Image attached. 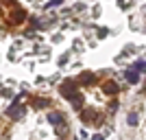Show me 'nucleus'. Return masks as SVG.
I'll list each match as a JSON object with an SVG mask.
<instances>
[{
    "instance_id": "obj_4",
    "label": "nucleus",
    "mask_w": 146,
    "mask_h": 140,
    "mask_svg": "<svg viewBox=\"0 0 146 140\" xmlns=\"http://www.w3.org/2000/svg\"><path fill=\"white\" fill-rule=\"evenodd\" d=\"M81 118H83V123H92V125H98V114L94 110H83L81 112Z\"/></svg>"
},
{
    "instance_id": "obj_12",
    "label": "nucleus",
    "mask_w": 146,
    "mask_h": 140,
    "mask_svg": "<svg viewBox=\"0 0 146 140\" xmlns=\"http://www.w3.org/2000/svg\"><path fill=\"white\" fill-rule=\"evenodd\" d=\"M31 24L35 26V29H39V26H42V22H39V20H37V18H31Z\"/></svg>"
},
{
    "instance_id": "obj_7",
    "label": "nucleus",
    "mask_w": 146,
    "mask_h": 140,
    "mask_svg": "<svg viewBox=\"0 0 146 140\" xmlns=\"http://www.w3.org/2000/svg\"><path fill=\"white\" fill-rule=\"evenodd\" d=\"M124 77H127L129 83H137V81H140V74H137V70H133V68H131V70H127V72H124Z\"/></svg>"
},
{
    "instance_id": "obj_15",
    "label": "nucleus",
    "mask_w": 146,
    "mask_h": 140,
    "mask_svg": "<svg viewBox=\"0 0 146 140\" xmlns=\"http://www.w3.org/2000/svg\"><path fill=\"white\" fill-rule=\"evenodd\" d=\"M57 140H61V138H57Z\"/></svg>"
},
{
    "instance_id": "obj_3",
    "label": "nucleus",
    "mask_w": 146,
    "mask_h": 140,
    "mask_svg": "<svg viewBox=\"0 0 146 140\" xmlns=\"http://www.w3.org/2000/svg\"><path fill=\"white\" fill-rule=\"evenodd\" d=\"M7 116H9V118H22V116H24V105L13 103L11 107L7 110Z\"/></svg>"
},
{
    "instance_id": "obj_1",
    "label": "nucleus",
    "mask_w": 146,
    "mask_h": 140,
    "mask_svg": "<svg viewBox=\"0 0 146 140\" xmlns=\"http://www.w3.org/2000/svg\"><path fill=\"white\" fill-rule=\"evenodd\" d=\"M59 90H61V94H63L66 98H70V101H72L76 110H81V107H83V96L79 94V90H76V83H74V81H63Z\"/></svg>"
},
{
    "instance_id": "obj_8",
    "label": "nucleus",
    "mask_w": 146,
    "mask_h": 140,
    "mask_svg": "<svg viewBox=\"0 0 146 140\" xmlns=\"http://www.w3.org/2000/svg\"><path fill=\"white\" fill-rule=\"evenodd\" d=\"M94 81H96V77H94V74L92 72H81V77H79V83H94Z\"/></svg>"
},
{
    "instance_id": "obj_10",
    "label": "nucleus",
    "mask_w": 146,
    "mask_h": 140,
    "mask_svg": "<svg viewBox=\"0 0 146 140\" xmlns=\"http://www.w3.org/2000/svg\"><path fill=\"white\" fill-rule=\"evenodd\" d=\"M127 123L131 125V127H135V125H137V112H129V116H127Z\"/></svg>"
},
{
    "instance_id": "obj_14",
    "label": "nucleus",
    "mask_w": 146,
    "mask_h": 140,
    "mask_svg": "<svg viewBox=\"0 0 146 140\" xmlns=\"http://www.w3.org/2000/svg\"><path fill=\"white\" fill-rule=\"evenodd\" d=\"M92 140H103V136H100V134H96V136H94Z\"/></svg>"
},
{
    "instance_id": "obj_13",
    "label": "nucleus",
    "mask_w": 146,
    "mask_h": 140,
    "mask_svg": "<svg viewBox=\"0 0 146 140\" xmlns=\"http://www.w3.org/2000/svg\"><path fill=\"white\" fill-rule=\"evenodd\" d=\"M61 2H63V0H50V5H52V7H57V5H61Z\"/></svg>"
},
{
    "instance_id": "obj_9",
    "label": "nucleus",
    "mask_w": 146,
    "mask_h": 140,
    "mask_svg": "<svg viewBox=\"0 0 146 140\" xmlns=\"http://www.w3.org/2000/svg\"><path fill=\"white\" fill-rule=\"evenodd\" d=\"M33 103H35V107H50V101L48 98H33Z\"/></svg>"
},
{
    "instance_id": "obj_2",
    "label": "nucleus",
    "mask_w": 146,
    "mask_h": 140,
    "mask_svg": "<svg viewBox=\"0 0 146 140\" xmlns=\"http://www.w3.org/2000/svg\"><path fill=\"white\" fill-rule=\"evenodd\" d=\"M48 123L55 127V131L59 136H63L68 131V125H66V121H63V114H61V112H50L48 114Z\"/></svg>"
},
{
    "instance_id": "obj_5",
    "label": "nucleus",
    "mask_w": 146,
    "mask_h": 140,
    "mask_svg": "<svg viewBox=\"0 0 146 140\" xmlns=\"http://www.w3.org/2000/svg\"><path fill=\"white\" fill-rule=\"evenodd\" d=\"M103 92L105 94H118V92H120V85H118L116 81H107V83L103 85Z\"/></svg>"
},
{
    "instance_id": "obj_11",
    "label": "nucleus",
    "mask_w": 146,
    "mask_h": 140,
    "mask_svg": "<svg viewBox=\"0 0 146 140\" xmlns=\"http://www.w3.org/2000/svg\"><path fill=\"white\" fill-rule=\"evenodd\" d=\"M133 70H137V72H140V70H146V61H135Z\"/></svg>"
},
{
    "instance_id": "obj_6",
    "label": "nucleus",
    "mask_w": 146,
    "mask_h": 140,
    "mask_svg": "<svg viewBox=\"0 0 146 140\" xmlns=\"http://www.w3.org/2000/svg\"><path fill=\"white\" fill-rule=\"evenodd\" d=\"M24 20H26V13L22 11V9H15V11L11 13V22L13 24H22Z\"/></svg>"
}]
</instances>
